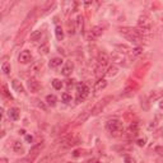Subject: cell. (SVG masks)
Segmentation results:
<instances>
[{
  "label": "cell",
  "instance_id": "603a6c76",
  "mask_svg": "<svg viewBox=\"0 0 163 163\" xmlns=\"http://www.w3.org/2000/svg\"><path fill=\"white\" fill-rule=\"evenodd\" d=\"M13 150H14V153H17V154L23 153L24 149H23V145H22V143H20V142H14V144H13Z\"/></svg>",
  "mask_w": 163,
  "mask_h": 163
},
{
  "label": "cell",
  "instance_id": "e0dca14e",
  "mask_svg": "<svg viewBox=\"0 0 163 163\" xmlns=\"http://www.w3.org/2000/svg\"><path fill=\"white\" fill-rule=\"evenodd\" d=\"M8 116L9 118H12V120H18L19 118V110L18 108H9V111H8Z\"/></svg>",
  "mask_w": 163,
  "mask_h": 163
},
{
  "label": "cell",
  "instance_id": "52a82bcc",
  "mask_svg": "<svg viewBox=\"0 0 163 163\" xmlns=\"http://www.w3.org/2000/svg\"><path fill=\"white\" fill-rule=\"evenodd\" d=\"M27 88H28V91L31 92V93H37V92L40 91L41 85L36 78H29L28 80H27Z\"/></svg>",
  "mask_w": 163,
  "mask_h": 163
},
{
  "label": "cell",
  "instance_id": "4316f807",
  "mask_svg": "<svg viewBox=\"0 0 163 163\" xmlns=\"http://www.w3.org/2000/svg\"><path fill=\"white\" fill-rule=\"evenodd\" d=\"M55 35H56V38L59 41H63L64 38V31L60 26H56V28H55Z\"/></svg>",
  "mask_w": 163,
  "mask_h": 163
},
{
  "label": "cell",
  "instance_id": "836d02e7",
  "mask_svg": "<svg viewBox=\"0 0 163 163\" xmlns=\"http://www.w3.org/2000/svg\"><path fill=\"white\" fill-rule=\"evenodd\" d=\"M61 100H63L64 103H70V102H72V96H70L69 93H63Z\"/></svg>",
  "mask_w": 163,
  "mask_h": 163
},
{
  "label": "cell",
  "instance_id": "44dd1931",
  "mask_svg": "<svg viewBox=\"0 0 163 163\" xmlns=\"http://www.w3.org/2000/svg\"><path fill=\"white\" fill-rule=\"evenodd\" d=\"M102 33H103V28H102V27H100V26H94L93 28L91 29L92 37H100Z\"/></svg>",
  "mask_w": 163,
  "mask_h": 163
},
{
  "label": "cell",
  "instance_id": "ba28073f",
  "mask_svg": "<svg viewBox=\"0 0 163 163\" xmlns=\"http://www.w3.org/2000/svg\"><path fill=\"white\" fill-rule=\"evenodd\" d=\"M32 54L28 51V50H23L20 54H19V56H18V61L20 63V64H23V65H26V64H29L31 61H32Z\"/></svg>",
  "mask_w": 163,
  "mask_h": 163
},
{
  "label": "cell",
  "instance_id": "2e32d148",
  "mask_svg": "<svg viewBox=\"0 0 163 163\" xmlns=\"http://www.w3.org/2000/svg\"><path fill=\"white\" fill-rule=\"evenodd\" d=\"M43 35V31L42 29H36V31H33L31 33V36H29V40L32 41V42H35V41H38L40 38H41V36Z\"/></svg>",
  "mask_w": 163,
  "mask_h": 163
},
{
  "label": "cell",
  "instance_id": "4dcf8cb0",
  "mask_svg": "<svg viewBox=\"0 0 163 163\" xmlns=\"http://www.w3.org/2000/svg\"><path fill=\"white\" fill-rule=\"evenodd\" d=\"M112 60H115L116 63H122V60H124V55L116 51V54H113V55H112Z\"/></svg>",
  "mask_w": 163,
  "mask_h": 163
},
{
  "label": "cell",
  "instance_id": "f6af8a7d",
  "mask_svg": "<svg viewBox=\"0 0 163 163\" xmlns=\"http://www.w3.org/2000/svg\"><path fill=\"white\" fill-rule=\"evenodd\" d=\"M159 108H162V110H163V101L159 102Z\"/></svg>",
  "mask_w": 163,
  "mask_h": 163
},
{
  "label": "cell",
  "instance_id": "3957f363",
  "mask_svg": "<svg viewBox=\"0 0 163 163\" xmlns=\"http://www.w3.org/2000/svg\"><path fill=\"white\" fill-rule=\"evenodd\" d=\"M138 29L140 31V33L143 35V37L148 36L150 33L152 29V19L148 14H142L138 19Z\"/></svg>",
  "mask_w": 163,
  "mask_h": 163
},
{
  "label": "cell",
  "instance_id": "5bb4252c",
  "mask_svg": "<svg viewBox=\"0 0 163 163\" xmlns=\"http://www.w3.org/2000/svg\"><path fill=\"white\" fill-rule=\"evenodd\" d=\"M107 87V80L106 79H103V78H101V79H98L94 83V87H93V91L96 92H101V91H103Z\"/></svg>",
  "mask_w": 163,
  "mask_h": 163
},
{
  "label": "cell",
  "instance_id": "d4e9b609",
  "mask_svg": "<svg viewBox=\"0 0 163 163\" xmlns=\"http://www.w3.org/2000/svg\"><path fill=\"white\" fill-rule=\"evenodd\" d=\"M46 102H47V105H50V106H55L56 105V102H57V98H56V96L55 94H48L46 97Z\"/></svg>",
  "mask_w": 163,
  "mask_h": 163
},
{
  "label": "cell",
  "instance_id": "1f68e13d",
  "mask_svg": "<svg viewBox=\"0 0 163 163\" xmlns=\"http://www.w3.org/2000/svg\"><path fill=\"white\" fill-rule=\"evenodd\" d=\"M2 70L5 75H9L10 74V64L9 63H3L2 65Z\"/></svg>",
  "mask_w": 163,
  "mask_h": 163
},
{
  "label": "cell",
  "instance_id": "d6986e66",
  "mask_svg": "<svg viewBox=\"0 0 163 163\" xmlns=\"http://www.w3.org/2000/svg\"><path fill=\"white\" fill-rule=\"evenodd\" d=\"M108 63V55L106 52H101L100 55H98V65H102V66H106Z\"/></svg>",
  "mask_w": 163,
  "mask_h": 163
},
{
  "label": "cell",
  "instance_id": "60d3db41",
  "mask_svg": "<svg viewBox=\"0 0 163 163\" xmlns=\"http://www.w3.org/2000/svg\"><path fill=\"white\" fill-rule=\"evenodd\" d=\"M144 144H145V139H139L138 140V145L139 146H143Z\"/></svg>",
  "mask_w": 163,
  "mask_h": 163
},
{
  "label": "cell",
  "instance_id": "f546056e",
  "mask_svg": "<svg viewBox=\"0 0 163 163\" xmlns=\"http://www.w3.org/2000/svg\"><path fill=\"white\" fill-rule=\"evenodd\" d=\"M103 74H106V72H105V66H102V65H98V66L96 68V75L101 79V77H102Z\"/></svg>",
  "mask_w": 163,
  "mask_h": 163
},
{
  "label": "cell",
  "instance_id": "7a4b0ae2",
  "mask_svg": "<svg viewBox=\"0 0 163 163\" xmlns=\"http://www.w3.org/2000/svg\"><path fill=\"white\" fill-rule=\"evenodd\" d=\"M106 130L108 133H110L112 137H121L122 135V122L120 120H117V118H112V120H108L106 122Z\"/></svg>",
  "mask_w": 163,
  "mask_h": 163
},
{
  "label": "cell",
  "instance_id": "b9f144b4",
  "mask_svg": "<svg viewBox=\"0 0 163 163\" xmlns=\"http://www.w3.org/2000/svg\"><path fill=\"white\" fill-rule=\"evenodd\" d=\"M0 163H8V159L7 158H2L0 159Z\"/></svg>",
  "mask_w": 163,
  "mask_h": 163
},
{
  "label": "cell",
  "instance_id": "4fadbf2b",
  "mask_svg": "<svg viewBox=\"0 0 163 163\" xmlns=\"http://www.w3.org/2000/svg\"><path fill=\"white\" fill-rule=\"evenodd\" d=\"M12 87H13V89L14 92H17L18 94H26V92H24V87L22 85V83L18 80V79H13L12 80Z\"/></svg>",
  "mask_w": 163,
  "mask_h": 163
},
{
  "label": "cell",
  "instance_id": "8992f818",
  "mask_svg": "<svg viewBox=\"0 0 163 163\" xmlns=\"http://www.w3.org/2000/svg\"><path fill=\"white\" fill-rule=\"evenodd\" d=\"M79 143V137L77 134H72V135H68L63 139V145L65 148H69V146H73L75 144Z\"/></svg>",
  "mask_w": 163,
  "mask_h": 163
},
{
  "label": "cell",
  "instance_id": "7c38bea8",
  "mask_svg": "<svg viewBox=\"0 0 163 163\" xmlns=\"http://www.w3.org/2000/svg\"><path fill=\"white\" fill-rule=\"evenodd\" d=\"M138 133H139V128H138V124L134 122L129 126V129L126 130V135L131 139V138H137L138 137Z\"/></svg>",
  "mask_w": 163,
  "mask_h": 163
},
{
  "label": "cell",
  "instance_id": "f1b7e54d",
  "mask_svg": "<svg viewBox=\"0 0 163 163\" xmlns=\"http://www.w3.org/2000/svg\"><path fill=\"white\" fill-rule=\"evenodd\" d=\"M51 83H52V87H54V88H55L56 91H59V89L63 88V82H61L60 79H54Z\"/></svg>",
  "mask_w": 163,
  "mask_h": 163
},
{
  "label": "cell",
  "instance_id": "9a60e30c",
  "mask_svg": "<svg viewBox=\"0 0 163 163\" xmlns=\"http://www.w3.org/2000/svg\"><path fill=\"white\" fill-rule=\"evenodd\" d=\"M89 115H91V112L89 111H84L82 115H79L77 118H75V121H74V125L77 126V125H80V124H83V122H85V120L89 117Z\"/></svg>",
  "mask_w": 163,
  "mask_h": 163
},
{
  "label": "cell",
  "instance_id": "7402d4cb",
  "mask_svg": "<svg viewBox=\"0 0 163 163\" xmlns=\"http://www.w3.org/2000/svg\"><path fill=\"white\" fill-rule=\"evenodd\" d=\"M161 96H162V92L152 91L150 94H149V97H148V100H149V102H154V101H157V100H159Z\"/></svg>",
  "mask_w": 163,
  "mask_h": 163
},
{
  "label": "cell",
  "instance_id": "277c9868",
  "mask_svg": "<svg viewBox=\"0 0 163 163\" xmlns=\"http://www.w3.org/2000/svg\"><path fill=\"white\" fill-rule=\"evenodd\" d=\"M88 94H89L88 85L84 84V83H79V84L77 85V102L80 103L82 101H84Z\"/></svg>",
  "mask_w": 163,
  "mask_h": 163
},
{
  "label": "cell",
  "instance_id": "8fae6325",
  "mask_svg": "<svg viewBox=\"0 0 163 163\" xmlns=\"http://www.w3.org/2000/svg\"><path fill=\"white\" fill-rule=\"evenodd\" d=\"M113 149L118 153H130V152L133 150V145L129 144V143H124L121 145H115L113 146Z\"/></svg>",
  "mask_w": 163,
  "mask_h": 163
},
{
  "label": "cell",
  "instance_id": "6da1fadb",
  "mask_svg": "<svg viewBox=\"0 0 163 163\" xmlns=\"http://www.w3.org/2000/svg\"><path fill=\"white\" fill-rule=\"evenodd\" d=\"M120 33L130 42H134V43H139L142 41L144 37L143 35L140 33V31L138 28H133V27H121L120 29Z\"/></svg>",
  "mask_w": 163,
  "mask_h": 163
},
{
  "label": "cell",
  "instance_id": "7bdbcfd3",
  "mask_svg": "<svg viewBox=\"0 0 163 163\" xmlns=\"http://www.w3.org/2000/svg\"><path fill=\"white\" fill-rule=\"evenodd\" d=\"M19 134H22V135H24V134H26V131H24V130H23V129H22V130H19Z\"/></svg>",
  "mask_w": 163,
  "mask_h": 163
},
{
  "label": "cell",
  "instance_id": "ee69618b",
  "mask_svg": "<svg viewBox=\"0 0 163 163\" xmlns=\"http://www.w3.org/2000/svg\"><path fill=\"white\" fill-rule=\"evenodd\" d=\"M89 163H100V162H98V161H97V159H92V161H91Z\"/></svg>",
  "mask_w": 163,
  "mask_h": 163
},
{
  "label": "cell",
  "instance_id": "f35d334b",
  "mask_svg": "<svg viewBox=\"0 0 163 163\" xmlns=\"http://www.w3.org/2000/svg\"><path fill=\"white\" fill-rule=\"evenodd\" d=\"M3 91H4V92H3V94H4V96H7V97H8V98H10V100H13V97H12V94H9V93H8V91H7V88H5V87H3Z\"/></svg>",
  "mask_w": 163,
  "mask_h": 163
},
{
  "label": "cell",
  "instance_id": "83f0119b",
  "mask_svg": "<svg viewBox=\"0 0 163 163\" xmlns=\"http://www.w3.org/2000/svg\"><path fill=\"white\" fill-rule=\"evenodd\" d=\"M83 26H84L83 17H82V15H78V18H77V28H78L79 32H83Z\"/></svg>",
  "mask_w": 163,
  "mask_h": 163
},
{
  "label": "cell",
  "instance_id": "d6a6232c",
  "mask_svg": "<svg viewBox=\"0 0 163 163\" xmlns=\"http://www.w3.org/2000/svg\"><path fill=\"white\" fill-rule=\"evenodd\" d=\"M48 51H50V48H48L47 43H45V45H42V46L38 47V52L42 54V55H46V54H48Z\"/></svg>",
  "mask_w": 163,
  "mask_h": 163
},
{
  "label": "cell",
  "instance_id": "e575fe53",
  "mask_svg": "<svg viewBox=\"0 0 163 163\" xmlns=\"http://www.w3.org/2000/svg\"><path fill=\"white\" fill-rule=\"evenodd\" d=\"M35 103L37 105V107H38V108H41L42 111H46V110H47V106H46L45 103H43L41 100H36V102H35Z\"/></svg>",
  "mask_w": 163,
  "mask_h": 163
},
{
  "label": "cell",
  "instance_id": "5b68a950",
  "mask_svg": "<svg viewBox=\"0 0 163 163\" xmlns=\"http://www.w3.org/2000/svg\"><path fill=\"white\" fill-rule=\"evenodd\" d=\"M111 100H112L111 96H107V97H105L103 100H101V101L93 107V110H92V115H98L100 112H102V110L108 105V103H110Z\"/></svg>",
  "mask_w": 163,
  "mask_h": 163
},
{
  "label": "cell",
  "instance_id": "30bf717a",
  "mask_svg": "<svg viewBox=\"0 0 163 163\" xmlns=\"http://www.w3.org/2000/svg\"><path fill=\"white\" fill-rule=\"evenodd\" d=\"M74 70V63L73 61H66L64 64V66L61 68V74L64 77H69V75H72Z\"/></svg>",
  "mask_w": 163,
  "mask_h": 163
},
{
  "label": "cell",
  "instance_id": "74e56055",
  "mask_svg": "<svg viewBox=\"0 0 163 163\" xmlns=\"http://www.w3.org/2000/svg\"><path fill=\"white\" fill-rule=\"evenodd\" d=\"M17 163H33V159L29 158V157H26V158H22L19 161H17Z\"/></svg>",
  "mask_w": 163,
  "mask_h": 163
},
{
  "label": "cell",
  "instance_id": "484cf974",
  "mask_svg": "<svg viewBox=\"0 0 163 163\" xmlns=\"http://www.w3.org/2000/svg\"><path fill=\"white\" fill-rule=\"evenodd\" d=\"M130 54H131V59H137L138 56H140L143 54V48L142 47H135V48H133Z\"/></svg>",
  "mask_w": 163,
  "mask_h": 163
},
{
  "label": "cell",
  "instance_id": "ac0fdd59",
  "mask_svg": "<svg viewBox=\"0 0 163 163\" xmlns=\"http://www.w3.org/2000/svg\"><path fill=\"white\" fill-rule=\"evenodd\" d=\"M117 73H118V68L116 66V65H111L106 72V77L112 78V77H115V75H117Z\"/></svg>",
  "mask_w": 163,
  "mask_h": 163
},
{
  "label": "cell",
  "instance_id": "9c48e42d",
  "mask_svg": "<svg viewBox=\"0 0 163 163\" xmlns=\"http://www.w3.org/2000/svg\"><path fill=\"white\" fill-rule=\"evenodd\" d=\"M43 146H45V144L43 143H40V144H36V145H33L31 148V150H29V158H32V159H36L37 157H38V154L41 153V150L43 149Z\"/></svg>",
  "mask_w": 163,
  "mask_h": 163
},
{
  "label": "cell",
  "instance_id": "cb8c5ba5",
  "mask_svg": "<svg viewBox=\"0 0 163 163\" xmlns=\"http://www.w3.org/2000/svg\"><path fill=\"white\" fill-rule=\"evenodd\" d=\"M117 48V52L120 54H128V52H131V48H130L128 45H117L116 46Z\"/></svg>",
  "mask_w": 163,
  "mask_h": 163
},
{
  "label": "cell",
  "instance_id": "bcb514c9",
  "mask_svg": "<svg viewBox=\"0 0 163 163\" xmlns=\"http://www.w3.org/2000/svg\"><path fill=\"white\" fill-rule=\"evenodd\" d=\"M162 94H163V89H162Z\"/></svg>",
  "mask_w": 163,
  "mask_h": 163
},
{
  "label": "cell",
  "instance_id": "8d00e7d4",
  "mask_svg": "<svg viewBox=\"0 0 163 163\" xmlns=\"http://www.w3.org/2000/svg\"><path fill=\"white\" fill-rule=\"evenodd\" d=\"M154 152L158 155H161V157H163V145H158V146H155L154 148Z\"/></svg>",
  "mask_w": 163,
  "mask_h": 163
},
{
  "label": "cell",
  "instance_id": "d590c367",
  "mask_svg": "<svg viewBox=\"0 0 163 163\" xmlns=\"http://www.w3.org/2000/svg\"><path fill=\"white\" fill-rule=\"evenodd\" d=\"M124 162H125V163H137L135 158H134V157H131V155H125Z\"/></svg>",
  "mask_w": 163,
  "mask_h": 163
},
{
  "label": "cell",
  "instance_id": "ffe728a7",
  "mask_svg": "<svg viewBox=\"0 0 163 163\" xmlns=\"http://www.w3.org/2000/svg\"><path fill=\"white\" fill-rule=\"evenodd\" d=\"M61 64H63V59L61 57H54V59H51V60H50V63H48L50 68H52V69L60 66Z\"/></svg>",
  "mask_w": 163,
  "mask_h": 163
},
{
  "label": "cell",
  "instance_id": "ab89813d",
  "mask_svg": "<svg viewBox=\"0 0 163 163\" xmlns=\"http://www.w3.org/2000/svg\"><path fill=\"white\" fill-rule=\"evenodd\" d=\"M26 142H28L29 144L33 142V137H32V135H26Z\"/></svg>",
  "mask_w": 163,
  "mask_h": 163
}]
</instances>
